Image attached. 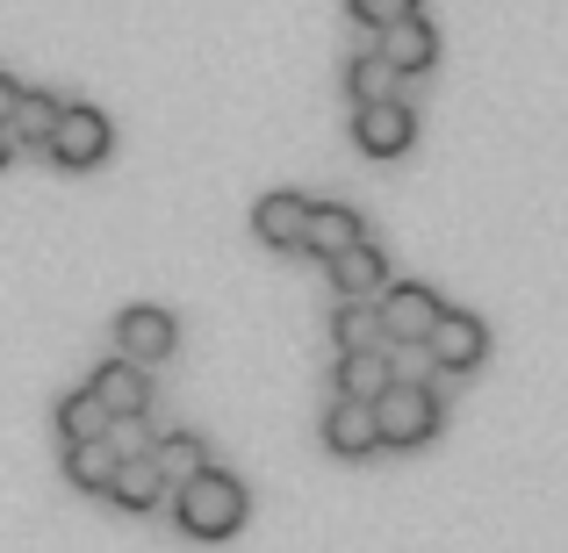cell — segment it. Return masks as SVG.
Segmentation results:
<instances>
[{"label": "cell", "instance_id": "cell-20", "mask_svg": "<svg viewBox=\"0 0 568 553\" xmlns=\"http://www.w3.org/2000/svg\"><path fill=\"white\" fill-rule=\"evenodd\" d=\"M51 424H58V439L72 446V439H101V431H115V417H109V410H101V402L80 388V396H65V402L51 410Z\"/></svg>", "mask_w": 568, "mask_h": 553}, {"label": "cell", "instance_id": "cell-5", "mask_svg": "<svg viewBox=\"0 0 568 553\" xmlns=\"http://www.w3.org/2000/svg\"><path fill=\"white\" fill-rule=\"evenodd\" d=\"M375 309H382V338H388V346H425V331L439 324L446 303L425 288V280H396Z\"/></svg>", "mask_w": 568, "mask_h": 553}, {"label": "cell", "instance_id": "cell-8", "mask_svg": "<svg viewBox=\"0 0 568 553\" xmlns=\"http://www.w3.org/2000/svg\"><path fill=\"white\" fill-rule=\"evenodd\" d=\"M324 446L338 460H367L382 446V424H375V402H353V396H332L324 410Z\"/></svg>", "mask_w": 568, "mask_h": 553}, {"label": "cell", "instance_id": "cell-21", "mask_svg": "<svg viewBox=\"0 0 568 553\" xmlns=\"http://www.w3.org/2000/svg\"><path fill=\"white\" fill-rule=\"evenodd\" d=\"M396 80H403V72L388 65L382 51H361V58H353V65H346V86H353V109H361V101H396Z\"/></svg>", "mask_w": 568, "mask_h": 553}, {"label": "cell", "instance_id": "cell-19", "mask_svg": "<svg viewBox=\"0 0 568 553\" xmlns=\"http://www.w3.org/2000/svg\"><path fill=\"white\" fill-rule=\"evenodd\" d=\"M58 109H65V101H51V94H29L22 86V101H14V115H8V137L14 144H51V130H58Z\"/></svg>", "mask_w": 568, "mask_h": 553}, {"label": "cell", "instance_id": "cell-13", "mask_svg": "<svg viewBox=\"0 0 568 553\" xmlns=\"http://www.w3.org/2000/svg\"><path fill=\"white\" fill-rule=\"evenodd\" d=\"M324 266H332V288L338 295H361V303H375V295L388 288V259H382V245H367V237H361V245H346V252H332Z\"/></svg>", "mask_w": 568, "mask_h": 553}, {"label": "cell", "instance_id": "cell-2", "mask_svg": "<svg viewBox=\"0 0 568 553\" xmlns=\"http://www.w3.org/2000/svg\"><path fill=\"white\" fill-rule=\"evenodd\" d=\"M375 424H382V446H425L439 431V396L425 381H388L375 396Z\"/></svg>", "mask_w": 568, "mask_h": 553}, {"label": "cell", "instance_id": "cell-10", "mask_svg": "<svg viewBox=\"0 0 568 553\" xmlns=\"http://www.w3.org/2000/svg\"><path fill=\"white\" fill-rule=\"evenodd\" d=\"M375 51L410 80V72H425L432 58H439V37H432V22H417V14H396V22L375 29Z\"/></svg>", "mask_w": 568, "mask_h": 553}, {"label": "cell", "instance_id": "cell-18", "mask_svg": "<svg viewBox=\"0 0 568 553\" xmlns=\"http://www.w3.org/2000/svg\"><path fill=\"white\" fill-rule=\"evenodd\" d=\"M144 453H152V468L166 474L173 489H181V482H194V474L209 468V446L194 439V431H166V439H159V446H144Z\"/></svg>", "mask_w": 568, "mask_h": 553}, {"label": "cell", "instance_id": "cell-6", "mask_svg": "<svg viewBox=\"0 0 568 553\" xmlns=\"http://www.w3.org/2000/svg\"><path fill=\"white\" fill-rule=\"evenodd\" d=\"M425 346H432V360H439L446 373H475L483 352H489V324L468 317V309H439V324L425 331Z\"/></svg>", "mask_w": 568, "mask_h": 553}, {"label": "cell", "instance_id": "cell-1", "mask_svg": "<svg viewBox=\"0 0 568 553\" xmlns=\"http://www.w3.org/2000/svg\"><path fill=\"white\" fill-rule=\"evenodd\" d=\"M173 518H181L187 540H231L245 525V482L223 468H202L194 482L173 489Z\"/></svg>", "mask_w": 568, "mask_h": 553}, {"label": "cell", "instance_id": "cell-24", "mask_svg": "<svg viewBox=\"0 0 568 553\" xmlns=\"http://www.w3.org/2000/svg\"><path fill=\"white\" fill-rule=\"evenodd\" d=\"M8 158H14V137H8V130H0V166H8Z\"/></svg>", "mask_w": 568, "mask_h": 553}, {"label": "cell", "instance_id": "cell-7", "mask_svg": "<svg viewBox=\"0 0 568 553\" xmlns=\"http://www.w3.org/2000/svg\"><path fill=\"white\" fill-rule=\"evenodd\" d=\"M353 144H361L367 158H403L417 144V123L403 101H361L353 109Z\"/></svg>", "mask_w": 568, "mask_h": 553}, {"label": "cell", "instance_id": "cell-4", "mask_svg": "<svg viewBox=\"0 0 568 553\" xmlns=\"http://www.w3.org/2000/svg\"><path fill=\"white\" fill-rule=\"evenodd\" d=\"M173 346H181V324H173V309H159V303H130L123 317H115V352H123V360L159 367Z\"/></svg>", "mask_w": 568, "mask_h": 553}, {"label": "cell", "instance_id": "cell-11", "mask_svg": "<svg viewBox=\"0 0 568 553\" xmlns=\"http://www.w3.org/2000/svg\"><path fill=\"white\" fill-rule=\"evenodd\" d=\"M303 223H310V194H260V208H252V231H260V245L274 252H303Z\"/></svg>", "mask_w": 568, "mask_h": 553}, {"label": "cell", "instance_id": "cell-16", "mask_svg": "<svg viewBox=\"0 0 568 553\" xmlns=\"http://www.w3.org/2000/svg\"><path fill=\"white\" fill-rule=\"evenodd\" d=\"M109 503H123V511H159V503H166V474L152 468V453H123L115 460Z\"/></svg>", "mask_w": 568, "mask_h": 553}, {"label": "cell", "instance_id": "cell-3", "mask_svg": "<svg viewBox=\"0 0 568 553\" xmlns=\"http://www.w3.org/2000/svg\"><path fill=\"white\" fill-rule=\"evenodd\" d=\"M109 144H115L109 115H101V109H80V101H72V109H58V130H51V144H43V152H51L65 173H94L101 158H109Z\"/></svg>", "mask_w": 568, "mask_h": 553}, {"label": "cell", "instance_id": "cell-22", "mask_svg": "<svg viewBox=\"0 0 568 553\" xmlns=\"http://www.w3.org/2000/svg\"><path fill=\"white\" fill-rule=\"evenodd\" d=\"M346 8H353V22L382 29V22H396V14H417V0H346Z\"/></svg>", "mask_w": 568, "mask_h": 553}, {"label": "cell", "instance_id": "cell-12", "mask_svg": "<svg viewBox=\"0 0 568 553\" xmlns=\"http://www.w3.org/2000/svg\"><path fill=\"white\" fill-rule=\"evenodd\" d=\"M388 381H396V360H388V346L338 352V367H332V396H353V402H375Z\"/></svg>", "mask_w": 568, "mask_h": 553}, {"label": "cell", "instance_id": "cell-9", "mask_svg": "<svg viewBox=\"0 0 568 553\" xmlns=\"http://www.w3.org/2000/svg\"><path fill=\"white\" fill-rule=\"evenodd\" d=\"M87 396H94L115 424H130V417H144V402H152V373L138 360H115V367H101L94 381H87Z\"/></svg>", "mask_w": 568, "mask_h": 553}, {"label": "cell", "instance_id": "cell-14", "mask_svg": "<svg viewBox=\"0 0 568 553\" xmlns=\"http://www.w3.org/2000/svg\"><path fill=\"white\" fill-rule=\"evenodd\" d=\"M361 237H367V223L353 216L346 202H310V223H303V252L310 259H332V252L361 245Z\"/></svg>", "mask_w": 568, "mask_h": 553}, {"label": "cell", "instance_id": "cell-17", "mask_svg": "<svg viewBox=\"0 0 568 553\" xmlns=\"http://www.w3.org/2000/svg\"><path fill=\"white\" fill-rule=\"evenodd\" d=\"M332 338H338V352L388 346V338H382V309H375V303H361V295H338V309H332Z\"/></svg>", "mask_w": 568, "mask_h": 553}, {"label": "cell", "instance_id": "cell-15", "mask_svg": "<svg viewBox=\"0 0 568 553\" xmlns=\"http://www.w3.org/2000/svg\"><path fill=\"white\" fill-rule=\"evenodd\" d=\"M115 460H123L115 431H101V439H72V446H65V482H72V489H87V496H109Z\"/></svg>", "mask_w": 568, "mask_h": 553}, {"label": "cell", "instance_id": "cell-23", "mask_svg": "<svg viewBox=\"0 0 568 553\" xmlns=\"http://www.w3.org/2000/svg\"><path fill=\"white\" fill-rule=\"evenodd\" d=\"M14 101H22V80H8V72H0V130H8V115H14Z\"/></svg>", "mask_w": 568, "mask_h": 553}]
</instances>
